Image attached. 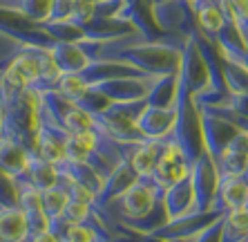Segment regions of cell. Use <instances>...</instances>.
Returning <instances> with one entry per match:
<instances>
[{"label":"cell","mask_w":248,"mask_h":242,"mask_svg":"<svg viewBox=\"0 0 248 242\" xmlns=\"http://www.w3.org/2000/svg\"><path fill=\"white\" fill-rule=\"evenodd\" d=\"M177 123V101L170 105H152L148 104L139 117L134 119V126L141 130L145 139H166L172 135Z\"/></svg>","instance_id":"cell-4"},{"label":"cell","mask_w":248,"mask_h":242,"mask_svg":"<svg viewBox=\"0 0 248 242\" xmlns=\"http://www.w3.org/2000/svg\"><path fill=\"white\" fill-rule=\"evenodd\" d=\"M18 186V207L25 211L29 220V229L34 231H43L47 229V215L43 211V197H41V189H36L31 184L20 182Z\"/></svg>","instance_id":"cell-12"},{"label":"cell","mask_w":248,"mask_h":242,"mask_svg":"<svg viewBox=\"0 0 248 242\" xmlns=\"http://www.w3.org/2000/svg\"><path fill=\"white\" fill-rule=\"evenodd\" d=\"M49 54L58 68L63 69V74H81L92 63L85 43H76V40H52Z\"/></svg>","instance_id":"cell-6"},{"label":"cell","mask_w":248,"mask_h":242,"mask_svg":"<svg viewBox=\"0 0 248 242\" xmlns=\"http://www.w3.org/2000/svg\"><path fill=\"white\" fill-rule=\"evenodd\" d=\"M159 79L161 76H156V74L112 76V79L94 81L87 87L98 94H103L108 101H141V99L150 97Z\"/></svg>","instance_id":"cell-2"},{"label":"cell","mask_w":248,"mask_h":242,"mask_svg":"<svg viewBox=\"0 0 248 242\" xmlns=\"http://www.w3.org/2000/svg\"><path fill=\"white\" fill-rule=\"evenodd\" d=\"M192 12H195L197 29L202 34H206L210 40L217 38V34L228 23V16H226L224 9L215 0H197L195 5H192Z\"/></svg>","instance_id":"cell-11"},{"label":"cell","mask_w":248,"mask_h":242,"mask_svg":"<svg viewBox=\"0 0 248 242\" xmlns=\"http://www.w3.org/2000/svg\"><path fill=\"white\" fill-rule=\"evenodd\" d=\"M58 92L67 99L69 104H78L87 94V83L81 74H63L58 81Z\"/></svg>","instance_id":"cell-21"},{"label":"cell","mask_w":248,"mask_h":242,"mask_svg":"<svg viewBox=\"0 0 248 242\" xmlns=\"http://www.w3.org/2000/svg\"><path fill=\"white\" fill-rule=\"evenodd\" d=\"M221 74L231 94L248 92V65L235 61H221Z\"/></svg>","instance_id":"cell-20"},{"label":"cell","mask_w":248,"mask_h":242,"mask_svg":"<svg viewBox=\"0 0 248 242\" xmlns=\"http://www.w3.org/2000/svg\"><path fill=\"white\" fill-rule=\"evenodd\" d=\"M96 18V0H74V9L69 20L76 25H90Z\"/></svg>","instance_id":"cell-23"},{"label":"cell","mask_w":248,"mask_h":242,"mask_svg":"<svg viewBox=\"0 0 248 242\" xmlns=\"http://www.w3.org/2000/svg\"><path fill=\"white\" fill-rule=\"evenodd\" d=\"M63 218L67 220L69 225H87L94 218V208L87 202H78V200H69L65 207Z\"/></svg>","instance_id":"cell-22"},{"label":"cell","mask_w":248,"mask_h":242,"mask_svg":"<svg viewBox=\"0 0 248 242\" xmlns=\"http://www.w3.org/2000/svg\"><path fill=\"white\" fill-rule=\"evenodd\" d=\"M163 148H166V139H143L134 146L130 161L139 177H150L159 157L163 155Z\"/></svg>","instance_id":"cell-14"},{"label":"cell","mask_w":248,"mask_h":242,"mask_svg":"<svg viewBox=\"0 0 248 242\" xmlns=\"http://www.w3.org/2000/svg\"><path fill=\"white\" fill-rule=\"evenodd\" d=\"M0 135H5V108H2V101H0Z\"/></svg>","instance_id":"cell-27"},{"label":"cell","mask_w":248,"mask_h":242,"mask_svg":"<svg viewBox=\"0 0 248 242\" xmlns=\"http://www.w3.org/2000/svg\"><path fill=\"white\" fill-rule=\"evenodd\" d=\"M101 133L90 130L83 135H69L65 141V159L69 161H90V157L94 155V150L98 146Z\"/></svg>","instance_id":"cell-16"},{"label":"cell","mask_w":248,"mask_h":242,"mask_svg":"<svg viewBox=\"0 0 248 242\" xmlns=\"http://www.w3.org/2000/svg\"><path fill=\"white\" fill-rule=\"evenodd\" d=\"M29 155H31V150L20 144L18 139L9 137V135L0 137V171L5 175L14 179L20 177L27 171Z\"/></svg>","instance_id":"cell-10"},{"label":"cell","mask_w":248,"mask_h":242,"mask_svg":"<svg viewBox=\"0 0 248 242\" xmlns=\"http://www.w3.org/2000/svg\"><path fill=\"white\" fill-rule=\"evenodd\" d=\"M29 233V220L18 204L0 208V242H27Z\"/></svg>","instance_id":"cell-13"},{"label":"cell","mask_w":248,"mask_h":242,"mask_svg":"<svg viewBox=\"0 0 248 242\" xmlns=\"http://www.w3.org/2000/svg\"><path fill=\"white\" fill-rule=\"evenodd\" d=\"M190 164L186 159V155L181 153L179 144L174 141L172 137H166V148H163V155L159 157L155 171H152L150 179L155 184L168 189L170 184L179 182V179L188 177L190 175Z\"/></svg>","instance_id":"cell-5"},{"label":"cell","mask_w":248,"mask_h":242,"mask_svg":"<svg viewBox=\"0 0 248 242\" xmlns=\"http://www.w3.org/2000/svg\"><path fill=\"white\" fill-rule=\"evenodd\" d=\"M244 242H248V238H246V240H244Z\"/></svg>","instance_id":"cell-29"},{"label":"cell","mask_w":248,"mask_h":242,"mask_svg":"<svg viewBox=\"0 0 248 242\" xmlns=\"http://www.w3.org/2000/svg\"><path fill=\"white\" fill-rule=\"evenodd\" d=\"M248 238V208H232L221 218L219 242H244Z\"/></svg>","instance_id":"cell-15"},{"label":"cell","mask_w":248,"mask_h":242,"mask_svg":"<svg viewBox=\"0 0 248 242\" xmlns=\"http://www.w3.org/2000/svg\"><path fill=\"white\" fill-rule=\"evenodd\" d=\"M41 197H43V211L47 215V225L56 218H63L65 207L69 202V190L65 189V184L58 182V184L49 186V189H43Z\"/></svg>","instance_id":"cell-19"},{"label":"cell","mask_w":248,"mask_h":242,"mask_svg":"<svg viewBox=\"0 0 248 242\" xmlns=\"http://www.w3.org/2000/svg\"><path fill=\"white\" fill-rule=\"evenodd\" d=\"M163 207H166L168 222L181 218V215L195 213V189H192L190 175L163 190Z\"/></svg>","instance_id":"cell-8"},{"label":"cell","mask_w":248,"mask_h":242,"mask_svg":"<svg viewBox=\"0 0 248 242\" xmlns=\"http://www.w3.org/2000/svg\"><path fill=\"white\" fill-rule=\"evenodd\" d=\"M27 242H61V240H58L49 229H43V231H34V233H29Z\"/></svg>","instance_id":"cell-26"},{"label":"cell","mask_w":248,"mask_h":242,"mask_svg":"<svg viewBox=\"0 0 248 242\" xmlns=\"http://www.w3.org/2000/svg\"><path fill=\"white\" fill-rule=\"evenodd\" d=\"M244 207H246V208H248V200H246V204H244Z\"/></svg>","instance_id":"cell-28"},{"label":"cell","mask_w":248,"mask_h":242,"mask_svg":"<svg viewBox=\"0 0 248 242\" xmlns=\"http://www.w3.org/2000/svg\"><path fill=\"white\" fill-rule=\"evenodd\" d=\"M190 179H192V189H195V213L213 211L215 197H217V186H219V171H217V164L206 150L192 164Z\"/></svg>","instance_id":"cell-3"},{"label":"cell","mask_w":248,"mask_h":242,"mask_svg":"<svg viewBox=\"0 0 248 242\" xmlns=\"http://www.w3.org/2000/svg\"><path fill=\"white\" fill-rule=\"evenodd\" d=\"M52 7H54V0H14L9 9V14H18V16L27 18L29 23H45L49 14H52Z\"/></svg>","instance_id":"cell-18"},{"label":"cell","mask_w":248,"mask_h":242,"mask_svg":"<svg viewBox=\"0 0 248 242\" xmlns=\"http://www.w3.org/2000/svg\"><path fill=\"white\" fill-rule=\"evenodd\" d=\"M58 123H61L69 135H83V133H90V130H96V121H94V117L76 104L65 105Z\"/></svg>","instance_id":"cell-17"},{"label":"cell","mask_w":248,"mask_h":242,"mask_svg":"<svg viewBox=\"0 0 248 242\" xmlns=\"http://www.w3.org/2000/svg\"><path fill=\"white\" fill-rule=\"evenodd\" d=\"M224 218V215H221ZM221 218L215 220L210 226H206V229L199 233V236L195 238V242H219V236H221Z\"/></svg>","instance_id":"cell-25"},{"label":"cell","mask_w":248,"mask_h":242,"mask_svg":"<svg viewBox=\"0 0 248 242\" xmlns=\"http://www.w3.org/2000/svg\"><path fill=\"white\" fill-rule=\"evenodd\" d=\"M74 9V0H54L52 14L47 18V23H61V20H69Z\"/></svg>","instance_id":"cell-24"},{"label":"cell","mask_w":248,"mask_h":242,"mask_svg":"<svg viewBox=\"0 0 248 242\" xmlns=\"http://www.w3.org/2000/svg\"><path fill=\"white\" fill-rule=\"evenodd\" d=\"M14 182H16V184L25 182V184H31V186H36V189L43 190V189H49V186H54V184L61 182V171H58V164L45 159V157H41L38 153L31 150L27 171H25L20 177L14 179Z\"/></svg>","instance_id":"cell-9"},{"label":"cell","mask_w":248,"mask_h":242,"mask_svg":"<svg viewBox=\"0 0 248 242\" xmlns=\"http://www.w3.org/2000/svg\"><path fill=\"white\" fill-rule=\"evenodd\" d=\"M248 200V182L242 175H219L217 197H215V213H228L232 208H242Z\"/></svg>","instance_id":"cell-7"},{"label":"cell","mask_w":248,"mask_h":242,"mask_svg":"<svg viewBox=\"0 0 248 242\" xmlns=\"http://www.w3.org/2000/svg\"><path fill=\"white\" fill-rule=\"evenodd\" d=\"M163 186L155 184L150 177H139L121 197H116L110 204L112 218L123 226H132L134 222H141L143 218L155 211L163 200Z\"/></svg>","instance_id":"cell-1"}]
</instances>
